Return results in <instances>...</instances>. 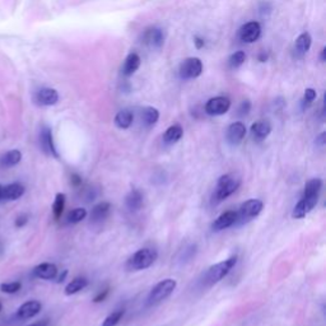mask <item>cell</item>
<instances>
[{
	"label": "cell",
	"mask_w": 326,
	"mask_h": 326,
	"mask_svg": "<svg viewBox=\"0 0 326 326\" xmlns=\"http://www.w3.org/2000/svg\"><path fill=\"white\" fill-rule=\"evenodd\" d=\"M240 185L241 180L237 176H235V175L232 174H226L219 177L213 193L214 204H219V203H222L223 200H226L227 198H230L232 194H235L236 191H237Z\"/></svg>",
	"instance_id": "6da1fadb"
},
{
	"label": "cell",
	"mask_w": 326,
	"mask_h": 326,
	"mask_svg": "<svg viewBox=\"0 0 326 326\" xmlns=\"http://www.w3.org/2000/svg\"><path fill=\"white\" fill-rule=\"evenodd\" d=\"M158 257L157 250L150 247H144L134 252L126 261V269L130 271L145 270L155 263Z\"/></svg>",
	"instance_id": "7a4b0ae2"
},
{
	"label": "cell",
	"mask_w": 326,
	"mask_h": 326,
	"mask_svg": "<svg viewBox=\"0 0 326 326\" xmlns=\"http://www.w3.org/2000/svg\"><path fill=\"white\" fill-rule=\"evenodd\" d=\"M236 264H237V256L235 255V256L228 257L227 260H223L221 263L212 265L204 275V284L210 287V285H214L221 282L223 278H226L231 273V270L235 268Z\"/></svg>",
	"instance_id": "3957f363"
},
{
	"label": "cell",
	"mask_w": 326,
	"mask_h": 326,
	"mask_svg": "<svg viewBox=\"0 0 326 326\" xmlns=\"http://www.w3.org/2000/svg\"><path fill=\"white\" fill-rule=\"evenodd\" d=\"M177 282L175 279H171V278H167V279L160 280L158 284H155L154 287L152 288V290L148 294V298H146V304L148 306H154V304L160 303L162 301L169 298L171 296L174 290L176 289Z\"/></svg>",
	"instance_id": "277c9868"
},
{
	"label": "cell",
	"mask_w": 326,
	"mask_h": 326,
	"mask_svg": "<svg viewBox=\"0 0 326 326\" xmlns=\"http://www.w3.org/2000/svg\"><path fill=\"white\" fill-rule=\"evenodd\" d=\"M264 208V203L259 199H249L241 204L236 212V224H246L256 218Z\"/></svg>",
	"instance_id": "5b68a950"
},
{
	"label": "cell",
	"mask_w": 326,
	"mask_h": 326,
	"mask_svg": "<svg viewBox=\"0 0 326 326\" xmlns=\"http://www.w3.org/2000/svg\"><path fill=\"white\" fill-rule=\"evenodd\" d=\"M180 77L183 79H194L198 78L203 72V63L198 58H189L184 60L180 65Z\"/></svg>",
	"instance_id": "8992f818"
},
{
	"label": "cell",
	"mask_w": 326,
	"mask_h": 326,
	"mask_svg": "<svg viewBox=\"0 0 326 326\" xmlns=\"http://www.w3.org/2000/svg\"><path fill=\"white\" fill-rule=\"evenodd\" d=\"M230 107L231 101L227 97H214L210 98L205 105V112L210 116H219V115H224L230 110Z\"/></svg>",
	"instance_id": "52a82bcc"
},
{
	"label": "cell",
	"mask_w": 326,
	"mask_h": 326,
	"mask_svg": "<svg viewBox=\"0 0 326 326\" xmlns=\"http://www.w3.org/2000/svg\"><path fill=\"white\" fill-rule=\"evenodd\" d=\"M318 197L320 195H315V197H302L296 204V207L293 208L292 217L294 219H302L307 216V214L316 207L318 203Z\"/></svg>",
	"instance_id": "ba28073f"
},
{
	"label": "cell",
	"mask_w": 326,
	"mask_h": 326,
	"mask_svg": "<svg viewBox=\"0 0 326 326\" xmlns=\"http://www.w3.org/2000/svg\"><path fill=\"white\" fill-rule=\"evenodd\" d=\"M163 42H165V35H163V31L160 28H146L144 31V34L141 35V44L148 47H152V49H159Z\"/></svg>",
	"instance_id": "9c48e42d"
},
{
	"label": "cell",
	"mask_w": 326,
	"mask_h": 326,
	"mask_svg": "<svg viewBox=\"0 0 326 326\" xmlns=\"http://www.w3.org/2000/svg\"><path fill=\"white\" fill-rule=\"evenodd\" d=\"M260 34H261V27L257 22L255 21H251V22L243 25L242 27L238 31V37L242 42H246V44H252V42L256 41L260 37Z\"/></svg>",
	"instance_id": "30bf717a"
},
{
	"label": "cell",
	"mask_w": 326,
	"mask_h": 326,
	"mask_svg": "<svg viewBox=\"0 0 326 326\" xmlns=\"http://www.w3.org/2000/svg\"><path fill=\"white\" fill-rule=\"evenodd\" d=\"M40 145H41L42 150L46 153L47 155H51L54 158H59V153L55 148V143H54L53 131L50 127L44 126L40 133Z\"/></svg>",
	"instance_id": "8fae6325"
},
{
	"label": "cell",
	"mask_w": 326,
	"mask_h": 326,
	"mask_svg": "<svg viewBox=\"0 0 326 326\" xmlns=\"http://www.w3.org/2000/svg\"><path fill=\"white\" fill-rule=\"evenodd\" d=\"M245 135H246V126L241 121L231 124L226 131V139L231 145L240 144L245 138Z\"/></svg>",
	"instance_id": "7c38bea8"
},
{
	"label": "cell",
	"mask_w": 326,
	"mask_h": 326,
	"mask_svg": "<svg viewBox=\"0 0 326 326\" xmlns=\"http://www.w3.org/2000/svg\"><path fill=\"white\" fill-rule=\"evenodd\" d=\"M41 308L42 304L39 301H36V299L27 301L23 304H21L20 308L17 309V317L21 318V320H28V318H32L36 315H39Z\"/></svg>",
	"instance_id": "4fadbf2b"
},
{
	"label": "cell",
	"mask_w": 326,
	"mask_h": 326,
	"mask_svg": "<svg viewBox=\"0 0 326 326\" xmlns=\"http://www.w3.org/2000/svg\"><path fill=\"white\" fill-rule=\"evenodd\" d=\"M236 224V212L233 210H228L222 213L216 221L212 223V231L213 232H221V231L227 230L230 227L235 226Z\"/></svg>",
	"instance_id": "5bb4252c"
},
{
	"label": "cell",
	"mask_w": 326,
	"mask_h": 326,
	"mask_svg": "<svg viewBox=\"0 0 326 326\" xmlns=\"http://www.w3.org/2000/svg\"><path fill=\"white\" fill-rule=\"evenodd\" d=\"M59 101V94L53 88H41L35 96V102L39 106H53Z\"/></svg>",
	"instance_id": "9a60e30c"
},
{
	"label": "cell",
	"mask_w": 326,
	"mask_h": 326,
	"mask_svg": "<svg viewBox=\"0 0 326 326\" xmlns=\"http://www.w3.org/2000/svg\"><path fill=\"white\" fill-rule=\"evenodd\" d=\"M58 266L53 263H42L39 264L36 268L34 269V275L36 278L44 280H53L58 276Z\"/></svg>",
	"instance_id": "2e32d148"
},
{
	"label": "cell",
	"mask_w": 326,
	"mask_h": 326,
	"mask_svg": "<svg viewBox=\"0 0 326 326\" xmlns=\"http://www.w3.org/2000/svg\"><path fill=\"white\" fill-rule=\"evenodd\" d=\"M26 189L22 184L20 183H14L9 184V185L3 186V193H2V199L9 200V202H13V200H18L20 198L23 197Z\"/></svg>",
	"instance_id": "e0dca14e"
},
{
	"label": "cell",
	"mask_w": 326,
	"mask_h": 326,
	"mask_svg": "<svg viewBox=\"0 0 326 326\" xmlns=\"http://www.w3.org/2000/svg\"><path fill=\"white\" fill-rule=\"evenodd\" d=\"M270 133H271V125L269 124V121L260 120V121H256L255 124H252L251 135L256 141H261L264 140V139H266Z\"/></svg>",
	"instance_id": "ac0fdd59"
},
{
	"label": "cell",
	"mask_w": 326,
	"mask_h": 326,
	"mask_svg": "<svg viewBox=\"0 0 326 326\" xmlns=\"http://www.w3.org/2000/svg\"><path fill=\"white\" fill-rule=\"evenodd\" d=\"M111 205L107 202H101L97 205H94L91 212V222L92 223H101L105 221L110 214Z\"/></svg>",
	"instance_id": "d6986e66"
},
{
	"label": "cell",
	"mask_w": 326,
	"mask_h": 326,
	"mask_svg": "<svg viewBox=\"0 0 326 326\" xmlns=\"http://www.w3.org/2000/svg\"><path fill=\"white\" fill-rule=\"evenodd\" d=\"M125 205L130 212H138L143 207V195L139 190L133 189L130 190L129 194L125 197Z\"/></svg>",
	"instance_id": "ffe728a7"
},
{
	"label": "cell",
	"mask_w": 326,
	"mask_h": 326,
	"mask_svg": "<svg viewBox=\"0 0 326 326\" xmlns=\"http://www.w3.org/2000/svg\"><path fill=\"white\" fill-rule=\"evenodd\" d=\"M311 47V36L307 32L299 35L294 44V55L296 58H303Z\"/></svg>",
	"instance_id": "44dd1931"
},
{
	"label": "cell",
	"mask_w": 326,
	"mask_h": 326,
	"mask_svg": "<svg viewBox=\"0 0 326 326\" xmlns=\"http://www.w3.org/2000/svg\"><path fill=\"white\" fill-rule=\"evenodd\" d=\"M139 67H140V58H139L138 54H129L124 61L122 74H124L125 77H130V75H133L134 73L139 69Z\"/></svg>",
	"instance_id": "7402d4cb"
},
{
	"label": "cell",
	"mask_w": 326,
	"mask_h": 326,
	"mask_svg": "<svg viewBox=\"0 0 326 326\" xmlns=\"http://www.w3.org/2000/svg\"><path fill=\"white\" fill-rule=\"evenodd\" d=\"M22 159V153L18 149H13L7 152L0 157V167L3 169H11V167L17 166Z\"/></svg>",
	"instance_id": "603a6c76"
},
{
	"label": "cell",
	"mask_w": 326,
	"mask_h": 326,
	"mask_svg": "<svg viewBox=\"0 0 326 326\" xmlns=\"http://www.w3.org/2000/svg\"><path fill=\"white\" fill-rule=\"evenodd\" d=\"M134 121V113L130 110L125 108V110L119 111L115 116V125L119 129H129Z\"/></svg>",
	"instance_id": "cb8c5ba5"
},
{
	"label": "cell",
	"mask_w": 326,
	"mask_h": 326,
	"mask_svg": "<svg viewBox=\"0 0 326 326\" xmlns=\"http://www.w3.org/2000/svg\"><path fill=\"white\" fill-rule=\"evenodd\" d=\"M184 135V129L180 125H172L163 134V141L166 144H175L180 140Z\"/></svg>",
	"instance_id": "d4e9b609"
},
{
	"label": "cell",
	"mask_w": 326,
	"mask_h": 326,
	"mask_svg": "<svg viewBox=\"0 0 326 326\" xmlns=\"http://www.w3.org/2000/svg\"><path fill=\"white\" fill-rule=\"evenodd\" d=\"M88 284L89 282L87 278H84V276H77V278H74V279L65 287L64 292H65L67 296H72V294H75V293L83 290L84 288L88 287Z\"/></svg>",
	"instance_id": "484cf974"
},
{
	"label": "cell",
	"mask_w": 326,
	"mask_h": 326,
	"mask_svg": "<svg viewBox=\"0 0 326 326\" xmlns=\"http://www.w3.org/2000/svg\"><path fill=\"white\" fill-rule=\"evenodd\" d=\"M140 119L141 121L144 122V125H146V126H153L154 124H157L158 119H159V112H158L157 108L148 106V107L141 108Z\"/></svg>",
	"instance_id": "4316f807"
},
{
	"label": "cell",
	"mask_w": 326,
	"mask_h": 326,
	"mask_svg": "<svg viewBox=\"0 0 326 326\" xmlns=\"http://www.w3.org/2000/svg\"><path fill=\"white\" fill-rule=\"evenodd\" d=\"M321 189H322V180L321 179H311L307 181L303 189V195L302 197H315L320 195Z\"/></svg>",
	"instance_id": "83f0119b"
},
{
	"label": "cell",
	"mask_w": 326,
	"mask_h": 326,
	"mask_svg": "<svg viewBox=\"0 0 326 326\" xmlns=\"http://www.w3.org/2000/svg\"><path fill=\"white\" fill-rule=\"evenodd\" d=\"M65 202H67L65 194L63 193L56 194L55 200H54V204H53V214H54V218H55L56 221H59V219L61 218V216H63L64 208H65Z\"/></svg>",
	"instance_id": "f1b7e54d"
},
{
	"label": "cell",
	"mask_w": 326,
	"mask_h": 326,
	"mask_svg": "<svg viewBox=\"0 0 326 326\" xmlns=\"http://www.w3.org/2000/svg\"><path fill=\"white\" fill-rule=\"evenodd\" d=\"M87 216H88V213H87V210L84 208H75V209H72L68 213L67 222L69 224H77L83 219H86Z\"/></svg>",
	"instance_id": "f546056e"
},
{
	"label": "cell",
	"mask_w": 326,
	"mask_h": 326,
	"mask_svg": "<svg viewBox=\"0 0 326 326\" xmlns=\"http://www.w3.org/2000/svg\"><path fill=\"white\" fill-rule=\"evenodd\" d=\"M122 316H124V309H116V311L111 312L110 315L102 321V325L101 326H116L122 318Z\"/></svg>",
	"instance_id": "4dcf8cb0"
},
{
	"label": "cell",
	"mask_w": 326,
	"mask_h": 326,
	"mask_svg": "<svg viewBox=\"0 0 326 326\" xmlns=\"http://www.w3.org/2000/svg\"><path fill=\"white\" fill-rule=\"evenodd\" d=\"M245 60H246V54L243 53V51H237V53L231 55V58L228 59V65H230V68L235 69V68L241 67L245 63Z\"/></svg>",
	"instance_id": "1f68e13d"
},
{
	"label": "cell",
	"mask_w": 326,
	"mask_h": 326,
	"mask_svg": "<svg viewBox=\"0 0 326 326\" xmlns=\"http://www.w3.org/2000/svg\"><path fill=\"white\" fill-rule=\"evenodd\" d=\"M21 288H22V283L21 282H8L0 284V290L4 293H8V294L17 293L18 290H21Z\"/></svg>",
	"instance_id": "d6a6232c"
},
{
	"label": "cell",
	"mask_w": 326,
	"mask_h": 326,
	"mask_svg": "<svg viewBox=\"0 0 326 326\" xmlns=\"http://www.w3.org/2000/svg\"><path fill=\"white\" fill-rule=\"evenodd\" d=\"M316 98V92L313 91L312 88H308L304 91V97H303V103L304 106H309L313 102V100Z\"/></svg>",
	"instance_id": "836d02e7"
},
{
	"label": "cell",
	"mask_w": 326,
	"mask_h": 326,
	"mask_svg": "<svg viewBox=\"0 0 326 326\" xmlns=\"http://www.w3.org/2000/svg\"><path fill=\"white\" fill-rule=\"evenodd\" d=\"M250 110H251V103L249 101H243L240 105V107H238V115L240 116H245V115H247L250 112Z\"/></svg>",
	"instance_id": "e575fe53"
},
{
	"label": "cell",
	"mask_w": 326,
	"mask_h": 326,
	"mask_svg": "<svg viewBox=\"0 0 326 326\" xmlns=\"http://www.w3.org/2000/svg\"><path fill=\"white\" fill-rule=\"evenodd\" d=\"M108 293H110V289H108V288H106V289H103L102 292L98 293V294H97V296L93 298L94 303H101V302L105 301V299L107 298Z\"/></svg>",
	"instance_id": "d590c367"
},
{
	"label": "cell",
	"mask_w": 326,
	"mask_h": 326,
	"mask_svg": "<svg viewBox=\"0 0 326 326\" xmlns=\"http://www.w3.org/2000/svg\"><path fill=\"white\" fill-rule=\"evenodd\" d=\"M27 222H28V217L26 216V214H21V216L17 217L14 224H16L17 228H22V227H25L26 224H27Z\"/></svg>",
	"instance_id": "8d00e7d4"
},
{
	"label": "cell",
	"mask_w": 326,
	"mask_h": 326,
	"mask_svg": "<svg viewBox=\"0 0 326 326\" xmlns=\"http://www.w3.org/2000/svg\"><path fill=\"white\" fill-rule=\"evenodd\" d=\"M70 184H72L74 188H79L82 185V177L77 174H73L72 177H70Z\"/></svg>",
	"instance_id": "74e56055"
},
{
	"label": "cell",
	"mask_w": 326,
	"mask_h": 326,
	"mask_svg": "<svg viewBox=\"0 0 326 326\" xmlns=\"http://www.w3.org/2000/svg\"><path fill=\"white\" fill-rule=\"evenodd\" d=\"M315 143H316V145H318V146L325 145V143H326V133H321L320 135H318L317 138H316Z\"/></svg>",
	"instance_id": "f35d334b"
},
{
	"label": "cell",
	"mask_w": 326,
	"mask_h": 326,
	"mask_svg": "<svg viewBox=\"0 0 326 326\" xmlns=\"http://www.w3.org/2000/svg\"><path fill=\"white\" fill-rule=\"evenodd\" d=\"M67 276H68V270H63V273H61L59 276H56L55 279H56V282H58V283H63L64 280H65V278H67Z\"/></svg>",
	"instance_id": "ab89813d"
},
{
	"label": "cell",
	"mask_w": 326,
	"mask_h": 326,
	"mask_svg": "<svg viewBox=\"0 0 326 326\" xmlns=\"http://www.w3.org/2000/svg\"><path fill=\"white\" fill-rule=\"evenodd\" d=\"M47 325H49V320H40L37 321V322L31 323V325H27V326H47Z\"/></svg>",
	"instance_id": "60d3db41"
},
{
	"label": "cell",
	"mask_w": 326,
	"mask_h": 326,
	"mask_svg": "<svg viewBox=\"0 0 326 326\" xmlns=\"http://www.w3.org/2000/svg\"><path fill=\"white\" fill-rule=\"evenodd\" d=\"M195 44H197V47H202V46H204V41H203V40H200V39H195Z\"/></svg>",
	"instance_id": "b9f144b4"
},
{
	"label": "cell",
	"mask_w": 326,
	"mask_h": 326,
	"mask_svg": "<svg viewBox=\"0 0 326 326\" xmlns=\"http://www.w3.org/2000/svg\"><path fill=\"white\" fill-rule=\"evenodd\" d=\"M325 53H326V50L323 49L322 53H321V60H322V61H325Z\"/></svg>",
	"instance_id": "7bdbcfd3"
},
{
	"label": "cell",
	"mask_w": 326,
	"mask_h": 326,
	"mask_svg": "<svg viewBox=\"0 0 326 326\" xmlns=\"http://www.w3.org/2000/svg\"><path fill=\"white\" fill-rule=\"evenodd\" d=\"M2 193H3V186L0 185V200H2Z\"/></svg>",
	"instance_id": "ee69618b"
},
{
	"label": "cell",
	"mask_w": 326,
	"mask_h": 326,
	"mask_svg": "<svg viewBox=\"0 0 326 326\" xmlns=\"http://www.w3.org/2000/svg\"><path fill=\"white\" fill-rule=\"evenodd\" d=\"M2 308H3V306H2V303H0V312H2Z\"/></svg>",
	"instance_id": "f6af8a7d"
}]
</instances>
